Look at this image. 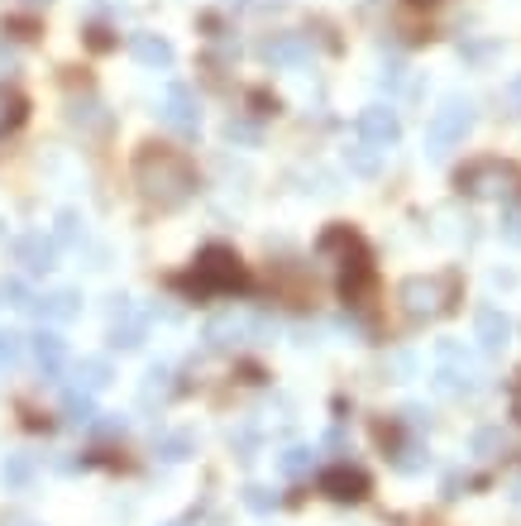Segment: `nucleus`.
<instances>
[{"instance_id": "nucleus-1", "label": "nucleus", "mask_w": 521, "mask_h": 526, "mask_svg": "<svg viewBox=\"0 0 521 526\" xmlns=\"http://www.w3.org/2000/svg\"><path fill=\"white\" fill-rule=\"evenodd\" d=\"M134 187L153 211H177V206H187L196 197V168L177 149L144 144L139 158H134Z\"/></svg>"}, {"instance_id": "nucleus-2", "label": "nucleus", "mask_w": 521, "mask_h": 526, "mask_svg": "<svg viewBox=\"0 0 521 526\" xmlns=\"http://www.w3.org/2000/svg\"><path fill=\"white\" fill-rule=\"evenodd\" d=\"M316 259L330 263L335 268V278H340V292H345V302H359L364 292H369V249H364V240L349 230V225H330L326 235L316 240Z\"/></svg>"}, {"instance_id": "nucleus-3", "label": "nucleus", "mask_w": 521, "mask_h": 526, "mask_svg": "<svg viewBox=\"0 0 521 526\" xmlns=\"http://www.w3.org/2000/svg\"><path fill=\"white\" fill-rule=\"evenodd\" d=\"M397 302L407 311V321H440L459 302V273H412L397 287Z\"/></svg>"}, {"instance_id": "nucleus-4", "label": "nucleus", "mask_w": 521, "mask_h": 526, "mask_svg": "<svg viewBox=\"0 0 521 526\" xmlns=\"http://www.w3.org/2000/svg\"><path fill=\"white\" fill-rule=\"evenodd\" d=\"M182 287H187L192 297H225V292H239V287H244L239 254L235 249H225V244L201 249V259H196V268L182 278Z\"/></svg>"}, {"instance_id": "nucleus-5", "label": "nucleus", "mask_w": 521, "mask_h": 526, "mask_svg": "<svg viewBox=\"0 0 521 526\" xmlns=\"http://www.w3.org/2000/svg\"><path fill=\"white\" fill-rule=\"evenodd\" d=\"M469 130H474V101H469V96H450V101L431 115V125H426V154L445 158L450 149H459V144L469 139Z\"/></svg>"}, {"instance_id": "nucleus-6", "label": "nucleus", "mask_w": 521, "mask_h": 526, "mask_svg": "<svg viewBox=\"0 0 521 526\" xmlns=\"http://www.w3.org/2000/svg\"><path fill=\"white\" fill-rule=\"evenodd\" d=\"M435 388L450 397H464V393H478L483 388V373H478L474 354L464 350V345H455V340H440L435 345Z\"/></svg>"}, {"instance_id": "nucleus-7", "label": "nucleus", "mask_w": 521, "mask_h": 526, "mask_svg": "<svg viewBox=\"0 0 521 526\" xmlns=\"http://www.w3.org/2000/svg\"><path fill=\"white\" fill-rule=\"evenodd\" d=\"M517 168L512 163H502V158H478L469 163L464 173H459V192L464 197H478V201H502L517 192Z\"/></svg>"}, {"instance_id": "nucleus-8", "label": "nucleus", "mask_w": 521, "mask_h": 526, "mask_svg": "<svg viewBox=\"0 0 521 526\" xmlns=\"http://www.w3.org/2000/svg\"><path fill=\"white\" fill-rule=\"evenodd\" d=\"M263 335V321L254 311H220L206 321V345L211 350H235V345H249Z\"/></svg>"}, {"instance_id": "nucleus-9", "label": "nucleus", "mask_w": 521, "mask_h": 526, "mask_svg": "<svg viewBox=\"0 0 521 526\" xmlns=\"http://www.w3.org/2000/svg\"><path fill=\"white\" fill-rule=\"evenodd\" d=\"M158 120L173 134H196L201 130V101H196V91L173 82V87L163 91V101H158Z\"/></svg>"}, {"instance_id": "nucleus-10", "label": "nucleus", "mask_w": 521, "mask_h": 526, "mask_svg": "<svg viewBox=\"0 0 521 526\" xmlns=\"http://www.w3.org/2000/svg\"><path fill=\"white\" fill-rule=\"evenodd\" d=\"M321 493L330 503H359V498H369V474L359 464H330L321 474Z\"/></svg>"}, {"instance_id": "nucleus-11", "label": "nucleus", "mask_w": 521, "mask_h": 526, "mask_svg": "<svg viewBox=\"0 0 521 526\" xmlns=\"http://www.w3.org/2000/svg\"><path fill=\"white\" fill-rule=\"evenodd\" d=\"M149 335V316L130 307V297H115V311H110V345L120 350H139Z\"/></svg>"}, {"instance_id": "nucleus-12", "label": "nucleus", "mask_w": 521, "mask_h": 526, "mask_svg": "<svg viewBox=\"0 0 521 526\" xmlns=\"http://www.w3.org/2000/svg\"><path fill=\"white\" fill-rule=\"evenodd\" d=\"M259 58L268 67H306L311 63V39L306 34H273L259 44Z\"/></svg>"}, {"instance_id": "nucleus-13", "label": "nucleus", "mask_w": 521, "mask_h": 526, "mask_svg": "<svg viewBox=\"0 0 521 526\" xmlns=\"http://www.w3.org/2000/svg\"><path fill=\"white\" fill-rule=\"evenodd\" d=\"M359 139H369L373 149H392L402 139V120L392 106H369L359 110Z\"/></svg>"}, {"instance_id": "nucleus-14", "label": "nucleus", "mask_w": 521, "mask_h": 526, "mask_svg": "<svg viewBox=\"0 0 521 526\" xmlns=\"http://www.w3.org/2000/svg\"><path fill=\"white\" fill-rule=\"evenodd\" d=\"M474 335H478V350L483 354H502L507 345H512V316H507L502 307H478Z\"/></svg>"}, {"instance_id": "nucleus-15", "label": "nucleus", "mask_w": 521, "mask_h": 526, "mask_svg": "<svg viewBox=\"0 0 521 526\" xmlns=\"http://www.w3.org/2000/svg\"><path fill=\"white\" fill-rule=\"evenodd\" d=\"M15 263H20L29 278H44L58 268V244L44 240V235H20L15 240Z\"/></svg>"}, {"instance_id": "nucleus-16", "label": "nucleus", "mask_w": 521, "mask_h": 526, "mask_svg": "<svg viewBox=\"0 0 521 526\" xmlns=\"http://www.w3.org/2000/svg\"><path fill=\"white\" fill-rule=\"evenodd\" d=\"M34 364H39L44 378H58V373L67 369V340L58 330H39V335H34Z\"/></svg>"}, {"instance_id": "nucleus-17", "label": "nucleus", "mask_w": 521, "mask_h": 526, "mask_svg": "<svg viewBox=\"0 0 521 526\" xmlns=\"http://www.w3.org/2000/svg\"><path fill=\"white\" fill-rule=\"evenodd\" d=\"M130 53H134V63H144V67H173V58H177L173 44L163 34H134Z\"/></svg>"}, {"instance_id": "nucleus-18", "label": "nucleus", "mask_w": 521, "mask_h": 526, "mask_svg": "<svg viewBox=\"0 0 521 526\" xmlns=\"http://www.w3.org/2000/svg\"><path fill=\"white\" fill-rule=\"evenodd\" d=\"M67 120H72V130H82V134H91V139H101V134L110 130V115H106V106L101 101H72V110H67Z\"/></svg>"}, {"instance_id": "nucleus-19", "label": "nucleus", "mask_w": 521, "mask_h": 526, "mask_svg": "<svg viewBox=\"0 0 521 526\" xmlns=\"http://www.w3.org/2000/svg\"><path fill=\"white\" fill-rule=\"evenodd\" d=\"M106 383H110V364H106V359H77V364H72V388H77V393L96 397Z\"/></svg>"}, {"instance_id": "nucleus-20", "label": "nucleus", "mask_w": 521, "mask_h": 526, "mask_svg": "<svg viewBox=\"0 0 521 526\" xmlns=\"http://www.w3.org/2000/svg\"><path fill=\"white\" fill-rule=\"evenodd\" d=\"M77 311H82V297H77L72 287H58V292H48L44 302H39V316H44V321H53V326L72 321Z\"/></svg>"}, {"instance_id": "nucleus-21", "label": "nucleus", "mask_w": 521, "mask_h": 526, "mask_svg": "<svg viewBox=\"0 0 521 526\" xmlns=\"http://www.w3.org/2000/svg\"><path fill=\"white\" fill-rule=\"evenodd\" d=\"M345 168L354 177H378V168H383V149H373L369 139H354L345 149Z\"/></svg>"}, {"instance_id": "nucleus-22", "label": "nucleus", "mask_w": 521, "mask_h": 526, "mask_svg": "<svg viewBox=\"0 0 521 526\" xmlns=\"http://www.w3.org/2000/svg\"><path fill=\"white\" fill-rule=\"evenodd\" d=\"M168 397H173V369H168V364H153L149 378H144V393H139V402H144V407H153V402H158V407H163Z\"/></svg>"}, {"instance_id": "nucleus-23", "label": "nucleus", "mask_w": 521, "mask_h": 526, "mask_svg": "<svg viewBox=\"0 0 521 526\" xmlns=\"http://www.w3.org/2000/svg\"><path fill=\"white\" fill-rule=\"evenodd\" d=\"M153 450H158V460H163V464H182V460H192L196 440L187 436V431H168V436L153 440Z\"/></svg>"}, {"instance_id": "nucleus-24", "label": "nucleus", "mask_w": 521, "mask_h": 526, "mask_svg": "<svg viewBox=\"0 0 521 526\" xmlns=\"http://www.w3.org/2000/svg\"><path fill=\"white\" fill-rule=\"evenodd\" d=\"M311 469H316V450H306V445H287L278 455V474L283 479H306Z\"/></svg>"}, {"instance_id": "nucleus-25", "label": "nucleus", "mask_w": 521, "mask_h": 526, "mask_svg": "<svg viewBox=\"0 0 521 526\" xmlns=\"http://www.w3.org/2000/svg\"><path fill=\"white\" fill-rule=\"evenodd\" d=\"M63 412H67V421H72V426H96V417H101V412H96V402H91V393H77V388L67 393Z\"/></svg>"}, {"instance_id": "nucleus-26", "label": "nucleus", "mask_w": 521, "mask_h": 526, "mask_svg": "<svg viewBox=\"0 0 521 526\" xmlns=\"http://www.w3.org/2000/svg\"><path fill=\"white\" fill-rule=\"evenodd\" d=\"M502 450H507V440H502L498 426H483V431H474V455H478V460H498Z\"/></svg>"}, {"instance_id": "nucleus-27", "label": "nucleus", "mask_w": 521, "mask_h": 526, "mask_svg": "<svg viewBox=\"0 0 521 526\" xmlns=\"http://www.w3.org/2000/svg\"><path fill=\"white\" fill-rule=\"evenodd\" d=\"M0 479L10 483V488H24V483L34 479V464H29V455H10V460L0 464Z\"/></svg>"}, {"instance_id": "nucleus-28", "label": "nucleus", "mask_w": 521, "mask_h": 526, "mask_svg": "<svg viewBox=\"0 0 521 526\" xmlns=\"http://www.w3.org/2000/svg\"><path fill=\"white\" fill-rule=\"evenodd\" d=\"M244 507H249V512H259V517H268V512L278 507V493H273V488H263V483H249V488H244Z\"/></svg>"}, {"instance_id": "nucleus-29", "label": "nucleus", "mask_w": 521, "mask_h": 526, "mask_svg": "<svg viewBox=\"0 0 521 526\" xmlns=\"http://www.w3.org/2000/svg\"><path fill=\"white\" fill-rule=\"evenodd\" d=\"M24 120V101L15 91H0V130H15Z\"/></svg>"}, {"instance_id": "nucleus-30", "label": "nucleus", "mask_w": 521, "mask_h": 526, "mask_svg": "<svg viewBox=\"0 0 521 526\" xmlns=\"http://www.w3.org/2000/svg\"><path fill=\"white\" fill-rule=\"evenodd\" d=\"M426 464H431V455H426L421 445H402V450H397V469H402V474H421Z\"/></svg>"}, {"instance_id": "nucleus-31", "label": "nucleus", "mask_w": 521, "mask_h": 526, "mask_svg": "<svg viewBox=\"0 0 521 526\" xmlns=\"http://www.w3.org/2000/svg\"><path fill=\"white\" fill-rule=\"evenodd\" d=\"M24 354V340L15 335V330H0V369H15Z\"/></svg>"}, {"instance_id": "nucleus-32", "label": "nucleus", "mask_w": 521, "mask_h": 526, "mask_svg": "<svg viewBox=\"0 0 521 526\" xmlns=\"http://www.w3.org/2000/svg\"><path fill=\"white\" fill-rule=\"evenodd\" d=\"M53 244H72V249L82 244V220L72 216V211H63V216H58V235H53Z\"/></svg>"}, {"instance_id": "nucleus-33", "label": "nucleus", "mask_w": 521, "mask_h": 526, "mask_svg": "<svg viewBox=\"0 0 521 526\" xmlns=\"http://www.w3.org/2000/svg\"><path fill=\"white\" fill-rule=\"evenodd\" d=\"M225 139H230V144H254V139H259V125H249V120H230V125H225Z\"/></svg>"}, {"instance_id": "nucleus-34", "label": "nucleus", "mask_w": 521, "mask_h": 526, "mask_svg": "<svg viewBox=\"0 0 521 526\" xmlns=\"http://www.w3.org/2000/svg\"><path fill=\"white\" fill-rule=\"evenodd\" d=\"M0 297H5V302H10V307H34V297H29V292H24V283H15V278H10V283L0 287Z\"/></svg>"}, {"instance_id": "nucleus-35", "label": "nucleus", "mask_w": 521, "mask_h": 526, "mask_svg": "<svg viewBox=\"0 0 521 526\" xmlns=\"http://www.w3.org/2000/svg\"><path fill=\"white\" fill-rule=\"evenodd\" d=\"M502 235L512 244H521V206H507V211H502Z\"/></svg>"}, {"instance_id": "nucleus-36", "label": "nucleus", "mask_w": 521, "mask_h": 526, "mask_svg": "<svg viewBox=\"0 0 521 526\" xmlns=\"http://www.w3.org/2000/svg\"><path fill=\"white\" fill-rule=\"evenodd\" d=\"M502 101H507V110H512V115H521V72L507 82V87H502Z\"/></svg>"}, {"instance_id": "nucleus-37", "label": "nucleus", "mask_w": 521, "mask_h": 526, "mask_svg": "<svg viewBox=\"0 0 521 526\" xmlns=\"http://www.w3.org/2000/svg\"><path fill=\"white\" fill-rule=\"evenodd\" d=\"M0 526H39V522H34V517H24V512H5Z\"/></svg>"}, {"instance_id": "nucleus-38", "label": "nucleus", "mask_w": 521, "mask_h": 526, "mask_svg": "<svg viewBox=\"0 0 521 526\" xmlns=\"http://www.w3.org/2000/svg\"><path fill=\"white\" fill-rule=\"evenodd\" d=\"M512 417L521 421V373H517V383H512Z\"/></svg>"}, {"instance_id": "nucleus-39", "label": "nucleus", "mask_w": 521, "mask_h": 526, "mask_svg": "<svg viewBox=\"0 0 521 526\" xmlns=\"http://www.w3.org/2000/svg\"><path fill=\"white\" fill-rule=\"evenodd\" d=\"M168 526H192V517H177V522H168Z\"/></svg>"}, {"instance_id": "nucleus-40", "label": "nucleus", "mask_w": 521, "mask_h": 526, "mask_svg": "<svg viewBox=\"0 0 521 526\" xmlns=\"http://www.w3.org/2000/svg\"><path fill=\"white\" fill-rule=\"evenodd\" d=\"M24 5H48V0H24Z\"/></svg>"}]
</instances>
